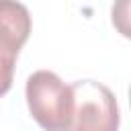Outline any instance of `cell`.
<instances>
[{
  "instance_id": "3",
  "label": "cell",
  "mask_w": 131,
  "mask_h": 131,
  "mask_svg": "<svg viewBox=\"0 0 131 131\" xmlns=\"http://www.w3.org/2000/svg\"><path fill=\"white\" fill-rule=\"evenodd\" d=\"M31 33V14L25 4L0 0V96H4L14 78V63L20 47Z\"/></svg>"
},
{
  "instance_id": "1",
  "label": "cell",
  "mask_w": 131,
  "mask_h": 131,
  "mask_svg": "<svg viewBox=\"0 0 131 131\" xmlns=\"http://www.w3.org/2000/svg\"><path fill=\"white\" fill-rule=\"evenodd\" d=\"M25 96L31 117L43 131H70L74 96L70 84L49 70H37L27 78Z\"/></svg>"
},
{
  "instance_id": "2",
  "label": "cell",
  "mask_w": 131,
  "mask_h": 131,
  "mask_svg": "<svg viewBox=\"0 0 131 131\" xmlns=\"http://www.w3.org/2000/svg\"><path fill=\"white\" fill-rule=\"evenodd\" d=\"M74 113L70 131H119V104L111 88L94 80L70 84Z\"/></svg>"
}]
</instances>
